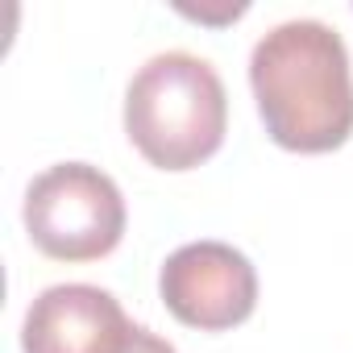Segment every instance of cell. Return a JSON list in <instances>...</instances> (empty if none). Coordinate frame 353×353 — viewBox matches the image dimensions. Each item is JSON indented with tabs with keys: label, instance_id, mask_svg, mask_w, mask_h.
I'll use <instances>...</instances> for the list:
<instances>
[{
	"label": "cell",
	"instance_id": "obj_1",
	"mask_svg": "<svg viewBox=\"0 0 353 353\" xmlns=\"http://www.w3.org/2000/svg\"><path fill=\"white\" fill-rule=\"evenodd\" d=\"M250 83L274 145L328 154L353 133V71L341 34L324 21H283L258 38Z\"/></svg>",
	"mask_w": 353,
	"mask_h": 353
},
{
	"label": "cell",
	"instance_id": "obj_2",
	"mask_svg": "<svg viewBox=\"0 0 353 353\" xmlns=\"http://www.w3.org/2000/svg\"><path fill=\"white\" fill-rule=\"evenodd\" d=\"M229 129V96L216 67L188 50L154 54L125 92V133L158 170L208 162Z\"/></svg>",
	"mask_w": 353,
	"mask_h": 353
},
{
	"label": "cell",
	"instance_id": "obj_3",
	"mask_svg": "<svg viewBox=\"0 0 353 353\" xmlns=\"http://www.w3.org/2000/svg\"><path fill=\"white\" fill-rule=\"evenodd\" d=\"M26 233L59 262H96L125 237V196L92 162H59L26 188Z\"/></svg>",
	"mask_w": 353,
	"mask_h": 353
},
{
	"label": "cell",
	"instance_id": "obj_4",
	"mask_svg": "<svg viewBox=\"0 0 353 353\" xmlns=\"http://www.w3.org/2000/svg\"><path fill=\"white\" fill-rule=\"evenodd\" d=\"M158 291L179 324L200 332H225L254 316L258 270L241 250L225 241H192L162 262Z\"/></svg>",
	"mask_w": 353,
	"mask_h": 353
},
{
	"label": "cell",
	"instance_id": "obj_5",
	"mask_svg": "<svg viewBox=\"0 0 353 353\" xmlns=\"http://www.w3.org/2000/svg\"><path fill=\"white\" fill-rule=\"evenodd\" d=\"M133 324L117 295L92 283L46 287L21 324L26 353H117L129 341Z\"/></svg>",
	"mask_w": 353,
	"mask_h": 353
},
{
	"label": "cell",
	"instance_id": "obj_6",
	"mask_svg": "<svg viewBox=\"0 0 353 353\" xmlns=\"http://www.w3.org/2000/svg\"><path fill=\"white\" fill-rule=\"evenodd\" d=\"M117 353H179L166 336H158V332H150V328H141V324H133V332H129V341L117 349Z\"/></svg>",
	"mask_w": 353,
	"mask_h": 353
},
{
	"label": "cell",
	"instance_id": "obj_7",
	"mask_svg": "<svg viewBox=\"0 0 353 353\" xmlns=\"http://www.w3.org/2000/svg\"><path fill=\"white\" fill-rule=\"evenodd\" d=\"M183 17H196V21H233L245 13V5H225V9H192V5H179Z\"/></svg>",
	"mask_w": 353,
	"mask_h": 353
}]
</instances>
